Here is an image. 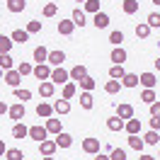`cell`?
<instances>
[{
    "mask_svg": "<svg viewBox=\"0 0 160 160\" xmlns=\"http://www.w3.org/2000/svg\"><path fill=\"white\" fill-rule=\"evenodd\" d=\"M46 136H49V131H46V126H29V138H34V141H46Z\"/></svg>",
    "mask_w": 160,
    "mask_h": 160,
    "instance_id": "5",
    "label": "cell"
},
{
    "mask_svg": "<svg viewBox=\"0 0 160 160\" xmlns=\"http://www.w3.org/2000/svg\"><path fill=\"white\" fill-rule=\"evenodd\" d=\"M121 10L126 12V15H136L138 12V0H124L121 2Z\"/></svg>",
    "mask_w": 160,
    "mask_h": 160,
    "instance_id": "23",
    "label": "cell"
},
{
    "mask_svg": "<svg viewBox=\"0 0 160 160\" xmlns=\"http://www.w3.org/2000/svg\"><path fill=\"white\" fill-rule=\"evenodd\" d=\"M37 114H39V117H44V119H51V114H53V104H49V102L37 104Z\"/></svg>",
    "mask_w": 160,
    "mask_h": 160,
    "instance_id": "17",
    "label": "cell"
},
{
    "mask_svg": "<svg viewBox=\"0 0 160 160\" xmlns=\"http://www.w3.org/2000/svg\"><path fill=\"white\" fill-rule=\"evenodd\" d=\"M41 160H56V158H53V155H44Z\"/></svg>",
    "mask_w": 160,
    "mask_h": 160,
    "instance_id": "55",
    "label": "cell"
},
{
    "mask_svg": "<svg viewBox=\"0 0 160 160\" xmlns=\"http://www.w3.org/2000/svg\"><path fill=\"white\" fill-rule=\"evenodd\" d=\"M8 109H10V107H8L5 102H0V117H2V114H8Z\"/></svg>",
    "mask_w": 160,
    "mask_h": 160,
    "instance_id": "51",
    "label": "cell"
},
{
    "mask_svg": "<svg viewBox=\"0 0 160 160\" xmlns=\"http://www.w3.org/2000/svg\"><path fill=\"white\" fill-rule=\"evenodd\" d=\"M85 75H88V68H85L82 63H80V66H75V68H70V80H73V82L82 80Z\"/></svg>",
    "mask_w": 160,
    "mask_h": 160,
    "instance_id": "15",
    "label": "cell"
},
{
    "mask_svg": "<svg viewBox=\"0 0 160 160\" xmlns=\"http://www.w3.org/2000/svg\"><path fill=\"white\" fill-rule=\"evenodd\" d=\"M2 78H5V82L10 85L12 90H15V88H20V80H22V75L17 73V68H12V70H5V75H2Z\"/></svg>",
    "mask_w": 160,
    "mask_h": 160,
    "instance_id": "3",
    "label": "cell"
},
{
    "mask_svg": "<svg viewBox=\"0 0 160 160\" xmlns=\"http://www.w3.org/2000/svg\"><path fill=\"white\" fill-rule=\"evenodd\" d=\"M56 150H58V146H56V141H41L39 143V153L41 155H53V153H56Z\"/></svg>",
    "mask_w": 160,
    "mask_h": 160,
    "instance_id": "8",
    "label": "cell"
},
{
    "mask_svg": "<svg viewBox=\"0 0 160 160\" xmlns=\"http://www.w3.org/2000/svg\"><path fill=\"white\" fill-rule=\"evenodd\" d=\"M46 58H49V51L44 49V46H37L34 49V61L37 63H46Z\"/></svg>",
    "mask_w": 160,
    "mask_h": 160,
    "instance_id": "34",
    "label": "cell"
},
{
    "mask_svg": "<svg viewBox=\"0 0 160 160\" xmlns=\"http://www.w3.org/2000/svg\"><path fill=\"white\" fill-rule=\"evenodd\" d=\"M92 24H95L97 29L109 27V15H107V12H97V15H95V20H92Z\"/></svg>",
    "mask_w": 160,
    "mask_h": 160,
    "instance_id": "13",
    "label": "cell"
},
{
    "mask_svg": "<svg viewBox=\"0 0 160 160\" xmlns=\"http://www.w3.org/2000/svg\"><path fill=\"white\" fill-rule=\"evenodd\" d=\"M109 41L114 44V46H121V41H124V34H121V32H112V34H109Z\"/></svg>",
    "mask_w": 160,
    "mask_h": 160,
    "instance_id": "48",
    "label": "cell"
},
{
    "mask_svg": "<svg viewBox=\"0 0 160 160\" xmlns=\"http://www.w3.org/2000/svg\"><path fill=\"white\" fill-rule=\"evenodd\" d=\"M12 44H15V41H12L10 37H5V34H0V53H10Z\"/></svg>",
    "mask_w": 160,
    "mask_h": 160,
    "instance_id": "30",
    "label": "cell"
},
{
    "mask_svg": "<svg viewBox=\"0 0 160 160\" xmlns=\"http://www.w3.org/2000/svg\"><path fill=\"white\" fill-rule=\"evenodd\" d=\"M95 160H109V155H102V153H97V155H95Z\"/></svg>",
    "mask_w": 160,
    "mask_h": 160,
    "instance_id": "53",
    "label": "cell"
},
{
    "mask_svg": "<svg viewBox=\"0 0 160 160\" xmlns=\"http://www.w3.org/2000/svg\"><path fill=\"white\" fill-rule=\"evenodd\" d=\"M124 124H126V121L121 119V117H112V119H107V129L109 131H121Z\"/></svg>",
    "mask_w": 160,
    "mask_h": 160,
    "instance_id": "25",
    "label": "cell"
},
{
    "mask_svg": "<svg viewBox=\"0 0 160 160\" xmlns=\"http://www.w3.org/2000/svg\"><path fill=\"white\" fill-rule=\"evenodd\" d=\"M5 160H24V153L20 148H10L5 153Z\"/></svg>",
    "mask_w": 160,
    "mask_h": 160,
    "instance_id": "40",
    "label": "cell"
},
{
    "mask_svg": "<svg viewBox=\"0 0 160 160\" xmlns=\"http://www.w3.org/2000/svg\"><path fill=\"white\" fill-rule=\"evenodd\" d=\"M46 131L58 136V133H61V121L58 119H46Z\"/></svg>",
    "mask_w": 160,
    "mask_h": 160,
    "instance_id": "36",
    "label": "cell"
},
{
    "mask_svg": "<svg viewBox=\"0 0 160 160\" xmlns=\"http://www.w3.org/2000/svg\"><path fill=\"white\" fill-rule=\"evenodd\" d=\"M32 75L39 80V82H44V80L51 78V66H49V63H37L34 70H32Z\"/></svg>",
    "mask_w": 160,
    "mask_h": 160,
    "instance_id": "2",
    "label": "cell"
},
{
    "mask_svg": "<svg viewBox=\"0 0 160 160\" xmlns=\"http://www.w3.org/2000/svg\"><path fill=\"white\" fill-rule=\"evenodd\" d=\"M5 153H8V148H5V141L0 138V158H2V155H5Z\"/></svg>",
    "mask_w": 160,
    "mask_h": 160,
    "instance_id": "52",
    "label": "cell"
},
{
    "mask_svg": "<svg viewBox=\"0 0 160 160\" xmlns=\"http://www.w3.org/2000/svg\"><path fill=\"white\" fill-rule=\"evenodd\" d=\"M150 117H160V100H155L150 104Z\"/></svg>",
    "mask_w": 160,
    "mask_h": 160,
    "instance_id": "49",
    "label": "cell"
},
{
    "mask_svg": "<svg viewBox=\"0 0 160 160\" xmlns=\"http://www.w3.org/2000/svg\"><path fill=\"white\" fill-rule=\"evenodd\" d=\"M117 117H121L124 121L131 119V117H133V107H131V104H126V102H124V104H119V107H117Z\"/></svg>",
    "mask_w": 160,
    "mask_h": 160,
    "instance_id": "18",
    "label": "cell"
},
{
    "mask_svg": "<svg viewBox=\"0 0 160 160\" xmlns=\"http://www.w3.org/2000/svg\"><path fill=\"white\" fill-rule=\"evenodd\" d=\"M10 39L15 41V44H24V41H29V32L27 29H15L10 34Z\"/></svg>",
    "mask_w": 160,
    "mask_h": 160,
    "instance_id": "19",
    "label": "cell"
},
{
    "mask_svg": "<svg viewBox=\"0 0 160 160\" xmlns=\"http://www.w3.org/2000/svg\"><path fill=\"white\" fill-rule=\"evenodd\" d=\"M158 158H160V150H158Z\"/></svg>",
    "mask_w": 160,
    "mask_h": 160,
    "instance_id": "60",
    "label": "cell"
},
{
    "mask_svg": "<svg viewBox=\"0 0 160 160\" xmlns=\"http://www.w3.org/2000/svg\"><path fill=\"white\" fill-rule=\"evenodd\" d=\"M32 70H34V66H32V63H27V61H22L20 66H17V73H20V75H29Z\"/></svg>",
    "mask_w": 160,
    "mask_h": 160,
    "instance_id": "45",
    "label": "cell"
},
{
    "mask_svg": "<svg viewBox=\"0 0 160 160\" xmlns=\"http://www.w3.org/2000/svg\"><path fill=\"white\" fill-rule=\"evenodd\" d=\"M155 68H158V70H160V58H158V61H155Z\"/></svg>",
    "mask_w": 160,
    "mask_h": 160,
    "instance_id": "56",
    "label": "cell"
},
{
    "mask_svg": "<svg viewBox=\"0 0 160 160\" xmlns=\"http://www.w3.org/2000/svg\"><path fill=\"white\" fill-rule=\"evenodd\" d=\"M82 150L90 153V155H97L100 153V138H85L82 141Z\"/></svg>",
    "mask_w": 160,
    "mask_h": 160,
    "instance_id": "6",
    "label": "cell"
},
{
    "mask_svg": "<svg viewBox=\"0 0 160 160\" xmlns=\"http://www.w3.org/2000/svg\"><path fill=\"white\" fill-rule=\"evenodd\" d=\"M53 90H56V85H53L51 80L39 82V95H41V97H51V95H53Z\"/></svg>",
    "mask_w": 160,
    "mask_h": 160,
    "instance_id": "16",
    "label": "cell"
},
{
    "mask_svg": "<svg viewBox=\"0 0 160 160\" xmlns=\"http://www.w3.org/2000/svg\"><path fill=\"white\" fill-rule=\"evenodd\" d=\"M2 73H5V70H2V68H0V80H2Z\"/></svg>",
    "mask_w": 160,
    "mask_h": 160,
    "instance_id": "57",
    "label": "cell"
},
{
    "mask_svg": "<svg viewBox=\"0 0 160 160\" xmlns=\"http://www.w3.org/2000/svg\"><path fill=\"white\" fill-rule=\"evenodd\" d=\"M56 12H58V5H56V2H46V5H44V17H53Z\"/></svg>",
    "mask_w": 160,
    "mask_h": 160,
    "instance_id": "44",
    "label": "cell"
},
{
    "mask_svg": "<svg viewBox=\"0 0 160 160\" xmlns=\"http://www.w3.org/2000/svg\"><path fill=\"white\" fill-rule=\"evenodd\" d=\"M12 66H15V61H12L10 53H0V68L2 70H12Z\"/></svg>",
    "mask_w": 160,
    "mask_h": 160,
    "instance_id": "32",
    "label": "cell"
},
{
    "mask_svg": "<svg viewBox=\"0 0 160 160\" xmlns=\"http://www.w3.org/2000/svg\"><path fill=\"white\" fill-rule=\"evenodd\" d=\"M75 2H85V0H75Z\"/></svg>",
    "mask_w": 160,
    "mask_h": 160,
    "instance_id": "59",
    "label": "cell"
},
{
    "mask_svg": "<svg viewBox=\"0 0 160 160\" xmlns=\"http://www.w3.org/2000/svg\"><path fill=\"white\" fill-rule=\"evenodd\" d=\"M82 5H85V12H92V15L100 12V0H85Z\"/></svg>",
    "mask_w": 160,
    "mask_h": 160,
    "instance_id": "39",
    "label": "cell"
},
{
    "mask_svg": "<svg viewBox=\"0 0 160 160\" xmlns=\"http://www.w3.org/2000/svg\"><path fill=\"white\" fill-rule=\"evenodd\" d=\"M109 160H126V153L121 148H112V153H109Z\"/></svg>",
    "mask_w": 160,
    "mask_h": 160,
    "instance_id": "47",
    "label": "cell"
},
{
    "mask_svg": "<svg viewBox=\"0 0 160 160\" xmlns=\"http://www.w3.org/2000/svg\"><path fill=\"white\" fill-rule=\"evenodd\" d=\"M12 95H15L20 102H27V100L32 97V92H29V90H22V88H15V90H12Z\"/></svg>",
    "mask_w": 160,
    "mask_h": 160,
    "instance_id": "41",
    "label": "cell"
},
{
    "mask_svg": "<svg viewBox=\"0 0 160 160\" xmlns=\"http://www.w3.org/2000/svg\"><path fill=\"white\" fill-rule=\"evenodd\" d=\"M136 85H138V75L136 73H126L121 78V88H136Z\"/></svg>",
    "mask_w": 160,
    "mask_h": 160,
    "instance_id": "24",
    "label": "cell"
},
{
    "mask_svg": "<svg viewBox=\"0 0 160 160\" xmlns=\"http://www.w3.org/2000/svg\"><path fill=\"white\" fill-rule=\"evenodd\" d=\"M129 146H131L133 150H138V153H141V150L146 148V141L141 138L138 133H131V136H129Z\"/></svg>",
    "mask_w": 160,
    "mask_h": 160,
    "instance_id": "20",
    "label": "cell"
},
{
    "mask_svg": "<svg viewBox=\"0 0 160 160\" xmlns=\"http://www.w3.org/2000/svg\"><path fill=\"white\" fill-rule=\"evenodd\" d=\"M138 82L143 85V88H148V90H155L158 78H155V73H141V75H138Z\"/></svg>",
    "mask_w": 160,
    "mask_h": 160,
    "instance_id": "4",
    "label": "cell"
},
{
    "mask_svg": "<svg viewBox=\"0 0 160 160\" xmlns=\"http://www.w3.org/2000/svg\"><path fill=\"white\" fill-rule=\"evenodd\" d=\"M92 104H95V102H92V92H80V107H82V109H92Z\"/></svg>",
    "mask_w": 160,
    "mask_h": 160,
    "instance_id": "27",
    "label": "cell"
},
{
    "mask_svg": "<svg viewBox=\"0 0 160 160\" xmlns=\"http://www.w3.org/2000/svg\"><path fill=\"white\" fill-rule=\"evenodd\" d=\"M27 8V0H8V10L10 12H22Z\"/></svg>",
    "mask_w": 160,
    "mask_h": 160,
    "instance_id": "28",
    "label": "cell"
},
{
    "mask_svg": "<svg viewBox=\"0 0 160 160\" xmlns=\"http://www.w3.org/2000/svg\"><path fill=\"white\" fill-rule=\"evenodd\" d=\"M148 34H150L148 22H138V24H136V37H138V39H148Z\"/></svg>",
    "mask_w": 160,
    "mask_h": 160,
    "instance_id": "29",
    "label": "cell"
},
{
    "mask_svg": "<svg viewBox=\"0 0 160 160\" xmlns=\"http://www.w3.org/2000/svg\"><path fill=\"white\" fill-rule=\"evenodd\" d=\"M63 61H66V53H63V51H49V58H46V63H49V66L58 68Z\"/></svg>",
    "mask_w": 160,
    "mask_h": 160,
    "instance_id": "9",
    "label": "cell"
},
{
    "mask_svg": "<svg viewBox=\"0 0 160 160\" xmlns=\"http://www.w3.org/2000/svg\"><path fill=\"white\" fill-rule=\"evenodd\" d=\"M124 129H126V133H141V119H136V117H131V119H126V124H124Z\"/></svg>",
    "mask_w": 160,
    "mask_h": 160,
    "instance_id": "11",
    "label": "cell"
},
{
    "mask_svg": "<svg viewBox=\"0 0 160 160\" xmlns=\"http://www.w3.org/2000/svg\"><path fill=\"white\" fill-rule=\"evenodd\" d=\"M53 112H56V114H68V112H70V102L63 100V97L56 100V102H53Z\"/></svg>",
    "mask_w": 160,
    "mask_h": 160,
    "instance_id": "21",
    "label": "cell"
},
{
    "mask_svg": "<svg viewBox=\"0 0 160 160\" xmlns=\"http://www.w3.org/2000/svg\"><path fill=\"white\" fill-rule=\"evenodd\" d=\"M146 22H148V27H150V29H153V27H155V29H160V15H158V12H150Z\"/></svg>",
    "mask_w": 160,
    "mask_h": 160,
    "instance_id": "43",
    "label": "cell"
},
{
    "mask_svg": "<svg viewBox=\"0 0 160 160\" xmlns=\"http://www.w3.org/2000/svg\"><path fill=\"white\" fill-rule=\"evenodd\" d=\"M138 160H155V158H153V155H141Z\"/></svg>",
    "mask_w": 160,
    "mask_h": 160,
    "instance_id": "54",
    "label": "cell"
},
{
    "mask_svg": "<svg viewBox=\"0 0 160 160\" xmlns=\"http://www.w3.org/2000/svg\"><path fill=\"white\" fill-rule=\"evenodd\" d=\"M119 90H121V80H109V82L104 85V92H107V95H117Z\"/></svg>",
    "mask_w": 160,
    "mask_h": 160,
    "instance_id": "33",
    "label": "cell"
},
{
    "mask_svg": "<svg viewBox=\"0 0 160 160\" xmlns=\"http://www.w3.org/2000/svg\"><path fill=\"white\" fill-rule=\"evenodd\" d=\"M124 75H126L124 66H112V68H109V78H112V80H121Z\"/></svg>",
    "mask_w": 160,
    "mask_h": 160,
    "instance_id": "35",
    "label": "cell"
},
{
    "mask_svg": "<svg viewBox=\"0 0 160 160\" xmlns=\"http://www.w3.org/2000/svg\"><path fill=\"white\" fill-rule=\"evenodd\" d=\"M49 80L53 82V85H66V82L70 80V73H68V70H63L58 66V68H51V78Z\"/></svg>",
    "mask_w": 160,
    "mask_h": 160,
    "instance_id": "1",
    "label": "cell"
},
{
    "mask_svg": "<svg viewBox=\"0 0 160 160\" xmlns=\"http://www.w3.org/2000/svg\"><path fill=\"white\" fill-rule=\"evenodd\" d=\"M12 136H15V138H27V136H29V129H27L22 121H17V124L12 126Z\"/></svg>",
    "mask_w": 160,
    "mask_h": 160,
    "instance_id": "22",
    "label": "cell"
},
{
    "mask_svg": "<svg viewBox=\"0 0 160 160\" xmlns=\"http://www.w3.org/2000/svg\"><path fill=\"white\" fill-rule=\"evenodd\" d=\"M112 61H114V66H124V61H126V51L121 49V46H114V51H112Z\"/></svg>",
    "mask_w": 160,
    "mask_h": 160,
    "instance_id": "14",
    "label": "cell"
},
{
    "mask_svg": "<svg viewBox=\"0 0 160 160\" xmlns=\"http://www.w3.org/2000/svg\"><path fill=\"white\" fill-rule=\"evenodd\" d=\"M141 100L146 102V104H153V102L158 100V95H155V90H148V88H146V90L141 92Z\"/></svg>",
    "mask_w": 160,
    "mask_h": 160,
    "instance_id": "38",
    "label": "cell"
},
{
    "mask_svg": "<svg viewBox=\"0 0 160 160\" xmlns=\"http://www.w3.org/2000/svg\"><path fill=\"white\" fill-rule=\"evenodd\" d=\"M75 92H78V88H75V82H73V80H68V82L63 85V100H70V97H73Z\"/></svg>",
    "mask_w": 160,
    "mask_h": 160,
    "instance_id": "31",
    "label": "cell"
},
{
    "mask_svg": "<svg viewBox=\"0 0 160 160\" xmlns=\"http://www.w3.org/2000/svg\"><path fill=\"white\" fill-rule=\"evenodd\" d=\"M27 32H29V34H37V32H41V22H39V20L27 22Z\"/></svg>",
    "mask_w": 160,
    "mask_h": 160,
    "instance_id": "46",
    "label": "cell"
},
{
    "mask_svg": "<svg viewBox=\"0 0 160 160\" xmlns=\"http://www.w3.org/2000/svg\"><path fill=\"white\" fill-rule=\"evenodd\" d=\"M143 141H146V143H148V146H158V131H153V129H150L148 131V133H146V136H143Z\"/></svg>",
    "mask_w": 160,
    "mask_h": 160,
    "instance_id": "42",
    "label": "cell"
},
{
    "mask_svg": "<svg viewBox=\"0 0 160 160\" xmlns=\"http://www.w3.org/2000/svg\"><path fill=\"white\" fill-rule=\"evenodd\" d=\"M78 85H80V90L90 92L92 88H95V78H90V75H85V78H82V80H78Z\"/></svg>",
    "mask_w": 160,
    "mask_h": 160,
    "instance_id": "37",
    "label": "cell"
},
{
    "mask_svg": "<svg viewBox=\"0 0 160 160\" xmlns=\"http://www.w3.org/2000/svg\"><path fill=\"white\" fill-rule=\"evenodd\" d=\"M153 2H155V5H158V8H160V0H153Z\"/></svg>",
    "mask_w": 160,
    "mask_h": 160,
    "instance_id": "58",
    "label": "cell"
},
{
    "mask_svg": "<svg viewBox=\"0 0 160 160\" xmlns=\"http://www.w3.org/2000/svg\"><path fill=\"white\" fill-rule=\"evenodd\" d=\"M70 20H73V24H75V27H80V29L88 24V22H85V12L80 10V8H78V10H73V17H70Z\"/></svg>",
    "mask_w": 160,
    "mask_h": 160,
    "instance_id": "26",
    "label": "cell"
},
{
    "mask_svg": "<svg viewBox=\"0 0 160 160\" xmlns=\"http://www.w3.org/2000/svg\"><path fill=\"white\" fill-rule=\"evenodd\" d=\"M150 129H153V131H160V117H153V119H150Z\"/></svg>",
    "mask_w": 160,
    "mask_h": 160,
    "instance_id": "50",
    "label": "cell"
},
{
    "mask_svg": "<svg viewBox=\"0 0 160 160\" xmlns=\"http://www.w3.org/2000/svg\"><path fill=\"white\" fill-rule=\"evenodd\" d=\"M75 32V24H73V20H61L58 22V34H63V37H70Z\"/></svg>",
    "mask_w": 160,
    "mask_h": 160,
    "instance_id": "10",
    "label": "cell"
},
{
    "mask_svg": "<svg viewBox=\"0 0 160 160\" xmlns=\"http://www.w3.org/2000/svg\"><path fill=\"white\" fill-rule=\"evenodd\" d=\"M8 114H10V119L22 121V119H24V102H17V104H12L10 109H8Z\"/></svg>",
    "mask_w": 160,
    "mask_h": 160,
    "instance_id": "7",
    "label": "cell"
},
{
    "mask_svg": "<svg viewBox=\"0 0 160 160\" xmlns=\"http://www.w3.org/2000/svg\"><path fill=\"white\" fill-rule=\"evenodd\" d=\"M56 146H58V148H70V146H73V136L66 133V131H61L58 136H56Z\"/></svg>",
    "mask_w": 160,
    "mask_h": 160,
    "instance_id": "12",
    "label": "cell"
}]
</instances>
